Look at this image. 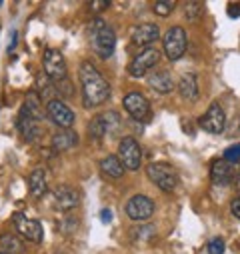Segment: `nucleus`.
Here are the masks:
<instances>
[{
  "label": "nucleus",
  "instance_id": "obj_11",
  "mask_svg": "<svg viewBox=\"0 0 240 254\" xmlns=\"http://www.w3.org/2000/svg\"><path fill=\"white\" fill-rule=\"evenodd\" d=\"M126 214L134 222H144L154 214V200L144 194H136L126 202Z\"/></svg>",
  "mask_w": 240,
  "mask_h": 254
},
{
  "label": "nucleus",
  "instance_id": "obj_21",
  "mask_svg": "<svg viewBox=\"0 0 240 254\" xmlns=\"http://www.w3.org/2000/svg\"><path fill=\"white\" fill-rule=\"evenodd\" d=\"M100 170H102L104 176L114 178V180L124 176V166H122V162L118 160L116 154H108L106 158H102V162H100Z\"/></svg>",
  "mask_w": 240,
  "mask_h": 254
},
{
  "label": "nucleus",
  "instance_id": "obj_33",
  "mask_svg": "<svg viewBox=\"0 0 240 254\" xmlns=\"http://www.w3.org/2000/svg\"><path fill=\"white\" fill-rule=\"evenodd\" d=\"M228 16L230 18H238L240 16V6L238 4H230L228 6Z\"/></svg>",
  "mask_w": 240,
  "mask_h": 254
},
{
  "label": "nucleus",
  "instance_id": "obj_36",
  "mask_svg": "<svg viewBox=\"0 0 240 254\" xmlns=\"http://www.w3.org/2000/svg\"><path fill=\"white\" fill-rule=\"evenodd\" d=\"M236 136V134H240V116L236 118V124H234V128H230V136Z\"/></svg>",
  "mask_w": 240,
  "mask_h": 254
},
{
  "label": "nucleus",
  "instance_id": "obj_15",
  "mask_svg": "<svg viewBox=\"0 0 240 254\" xmlns=\"http://www.w3.org/2000/svg\"><path fill=\"white\" fill-rule=\"evenodd\" d=\"M18 130H20V134H22V138H24L26 142H34V140H38V138L42 136L40 120H36V118H32V116H26V114H22V112H20V116H18Z\"/></svg>",
  "mask_w": 240,
  "mask_h": 254
},
{
  "label": "nucleus",
  "instance_id": "obj_1",
  "mask_svg": "<svg viewBox=\"0 0 240 254\" xmlns=\"http://www.w3.org/2000/svg\"><path fill=\"white\" fill-rule=\"evenodd\" d=\"M78 78L82 84V104L84 108H96L110 98V84L98 72L92 62L84 60L78 66Z\"/></svg>",
  "mask_w": 240,
  "mask_h": 254
},
{
  "label": "nucleus",
  "instance_id": "obj_34",
  "mask_svg": "<svg viewBox=\"0 0 240 254\" xmlns=\"http://www.w3.org/2000/svg\"><path fill=\"white\" fill-rule=\"evenodd\" d=\"M16 42H18V32L12 30V32H10V44H8V50H10V52L16 48Z\"/></svg>",
  "mask_w": 240,
  "mask_h": 254
},
{
  "label": "nucleus",
  "instance_id": "obj_20",
  "mask_svg": "<svg viewBox=\"0 0 240 254\" xmlns=\"http://www.w3.org/2000/svg\"><path fill=\"white\" fill-rule=\"evenodd\" d=\"M30 194L34 198H40L46 194L48 190V178H46V170L44 168H34L30 172Z\"/></svg>",
  "mask_w": 240,
  "mask_h": 254
},
{
  "label": "nucleus",
  "instance_id": "obj_28",
  "mask_svg": "<svg viewBox=\"0 0 240 254\" xmlns=\"http://www.w3.org/2000/svg\"><path fill=\"white\" fill-rule=\"evenodd\" d=\"M224 160L230 162V164H236L240 162V144H232L224 150Z\"/></svg>",
  "mask_w": 240,
  "mask_h": 254
},
{
  "label": "nucleus",
  "instance_id": "obj_17",
  "mask_svg": "<svg viewBox=\"0 0 240 254\" xmlns=\"http://www.w3.org/2000/svg\"><path fill=\"white\" fill-rule=\"evenodd\" d=\"M78 146V134L68 128V130H58L54 136H52V148L58 150V152H66L70 148Z\"/></svg>",
  "mask_w": 240,
  "mask_h": 254
},
{
  "label": "nucleus",
  "instance_id": "obj_10",
  "mask_svg": "<svg viewBox=\"0 0 240 254\" xmlns=\"http://www.w3.org/2000/svg\"><path fill=\"white\" fill-rule=\"evenodd\" d=\"M200 128L208 134H222L224 128H226V114L224 110L220 108V104H210V108L206 110V114L198 120Z\"/></svg>",
  "mask_w": 240,
  "mask_h": 254
},
{
  "label": "nucleus",
  "instance_id": "obj_22",
  "mask_svg": "<svg viewBox=\"0 0 240 254\" xmlns=\"http://www.w3.org/2000/svg\"><path fill=\"white\" fill-rule=\"evenodd\" d=\"M20 112L26 114V116H32V118H36V120L42 118V108H40V96H38V92H28V94H26Z\"/></svg>",
  "mask_w": 240,
  "mask_h": 254
},
{
  "label": "nucleus",
  "instance_id": "obj_31",
  "mask_svg": "<svg viewBox=\"0 0 240 254\" xmlns=\"http://www.w3.org/2000/svg\"><path fill=\"white\" fill-rule=\"evenodd\" d=\"M88 6H90L94 12H104V10L110 6V2H108V0H92Z\"/></svg>",
  "mask_w": 240,
  "mask_h": 254
},
{
  "label": "nucleus",
  "instance_id": "obj_4",
  "mask_svg": "<svg viewBox=\"0 0 240 254\" xmlns=\"http://www.w3.org/2000/svg\"><path fill=\"white\" fill-rule=\"evenodd\" d=\"M164 54L170 62H176L184 56L186 46H188V34L182 26H172L164 34Z\"/></svg>",
  "mask_w": 240,
  "mask_h": 254
},
{
  "label": "nucleus",
  "instance_id": "obj_18",
  "mask_svg": "<svg viewBox=\"0 0 240 254\" xmlns=\"http://www.w3.org/2000/svg\"><path fill=\"white\" fill-rule=\"evenodd\" d=\"M148 86H150L152 90H156L158 94H170L174 82H172L170 72H166V70H158V72H152V74L148 76Z\"/></svg>",
  "mask_w": 240,
  "mask_h": 254
},
{
  "label": "nucleus",
  "instance_id": "obj_6",
  "mask_svg": "<svg viewBox=\"0 0 240 254\" xmlns=\"http://www.w3.org/2000/svg\"><path fill=\"white\" fill-rule=\"evenodd\" d=\"M46 116L50 118L52 124L58 126L60 130H68V128H72V124H74V120H76L72 108H70L64 100H60V98H52V100H48V104H46Z\"/></svg>",
  "mask_w": 240,
  "mask_h": 254
},
{
  "label": "nucleus",
  "instance_id": "obj_14",
  "mask_svg": "<svg viewBox=\"0 0 240 254\" xmlns=\"http://www.w3.org/2000/svg\"><path fill=\"white\" fill-rule=\"evenodd\" d=\"M160 38V28L156 24H150V22H144V24H138L134 26L132 30V42L136 46H144V48H150L152 42H156Z\"/></svg>",
  "mask_w": 240,
  "mask_h": 254
},
{
  "label": "nucleus",
  "instance_id": "obj_24",
  "mask_svg": "<svg viewBox=\"0 0 240 254\" xmlns=\"http://www.w3.org/2000/svg\"><path fill=\"white\" fill-rule=\"evenodd\" d=\"M88 132H90V136H92L94 140L104 138V134H106V122H104V116H102V114H96V116L90 120Z\"/></svg>",
  "mask_w": 240,
  "mask_h": 254
},
{
  "label": "nucleus",
  "instance_id": "obj_7",
  "mask_svg": "<svg viewBox=\"0 0 240 254\" xmlns=\"http://www.w3.org/2000/svg\"><path fill=\"white\" fill-rule=\"evenodd\" d=\"M118 160L122 162L124 170H138L142 164V150L134 136H124L118 144Z\"/></svg>",
  "mask_w": 240,
  "mask_h": 254
},
{
  "label": "nucleus",
  "instance_id": "obj_5",
  "mask_svg": "<svg viewBox=\"0 0 240 254\" xmlns=\"http://www.w3.org/2000/svg\"><path fill=\"white\" fill-rule=\"evenodd\" d=\"M146 176L150 178L152 184H156L160 190H164V192H172V190L178 186V174L166 162H152V164H148Z\"/></svg>",
  "mask_w": 240,
  "mask_h": 254
},
{
  "label": "nucleus",
  "instance_id": "obj_29",
  "mask_svg": "<svg viewBox=\"0 0 240 254\" xmlns=\"http://www.w3.org/2000/svg\"><path fill=\"white\" fill-rule=\"evenodd\" d=\"M206 252H208V254H224V240H222V238L210 240L208 246H206Z\"/></svg>",
  "mask_w": 240,
  "mask_h": 254
},
{
  "label": "nucleus",
  "instance_id": "obj_23",
  "mask_svg": "<svg viewBox=\"0 0 240 254\" xmlns=\"http://www.w3.org/2000/svg\"><path fill=\"white\" fill-rule=\"evenodd\" d=\"M0 246H2V252H8V254L22 252V240L14 234H2L0 236Z\"/></svg>",
  "mask_w": 240,
  "mask_h": 254
},
{
  "label": "nucleus",
  "instance_id": "obj_19",
  "mask_svg": "<svg viewBox=\"0 0 240 254\" xmlns=\"http://www.w3.org/2000/svg\"><path fill=\"white\" fill-rule=\"evenodd\" d=\"M178 92L184 100L196 102L198 100V80L196 74H184L178 82Z\"/></svg>",
  "mask_w": 240,
  "mask_h": 254
},
{
  "label": "nucleus",
  "instance_id": "obj_3",
  "mask_svg": "<svg viewBox=\"0 0 240 254\" xmlns=\"http://www.w3.org/2000/svg\"><path fill=\"white\" fill-rule=\"evenodd\" d=\"M42 68H44V74L46 78L56 84V82H62L68 78V68H66V60L62 56V52L56 50V48H48L44 52V58H42Z\"/></svg>",
  "mask_w": 240,
  "mask_h": 254
},
{
  "label": "nucleus",
  "instance_id": "obj_26",
  "mask_svg": "<svg viewBox=\"0 0 240 254\" xmlns=\"http://www.w3.org/2000/svg\"><path fill=\"white\" fill-rule=\"evenodd\" d=\"M154 14L158 16H168L172 14V10L176 8V0H158V2H154Z\"/></svg>",
  "mask_w": 240,
  "mask_h": 254
},
{
  "label": "nucleus",
  "instance_id": "obj_38",
  "mask_svg": "<svg viewBox=\"0 0 240 254\" xmlns=\"http://www.w3.org/2000/svg\"><path fill=\"white\" fill-rule=\"evenodd\" d=\"M0 254H8V252H2V250H0Z\"/></svg>",
  "mask_w": 240,
  "mask_h": 254
},
{
  "label": "nucleus",
  "instance_id": "obj_8",
  "mask_svg": "<svg viewBox=\"0 0 240 254\" xmlns=\"http://www.w3.org/2000/svg\"><path fill=\"white\" fill-rule=\"evenodd\" d=\"M12 222H14L16 232H18L24 240L34 242V244H40V242H42V238H44V228H42V224H40L38 220H32V218L24 216L22 212H16V214L12 216Z\"/></svg>",
  "mask_w": 240,
  "mask_h": 254
},
{
  "label": "nucleus",
  "instance_id": "obj_30",
  "mask_svg": "<svg viewBox=\"0 0 240 254\" xmlns=\"http://www.w3.org/2000/svg\"><path fill=\"white\" fill-rule=\"evenodd\" d=\"M56 90L62 92V96H72L74 94V86L70 84V80H62V82H56Z\"/></svg>",
  "mask_w": 240,
  "mask_h": 254
},
{
  "label": "nucleus",
  "instance_id": "obj_13",
  "mask_svg": "<svg viewBox=\"0 0 240 254\" xmlns=\"http://www.w3.org/2000/svg\"><path fill=\"white\" fill-rule=\"evenodd\" d=\"M124 108L126 112L134 118V120H142L148 116L150 112V102L146 100V96H142L140 92H128L124 96Z\"/></svg>",
  "mask_w": 240,
  "mask_h": 254
},
{
  "label": "nucleus",
  "instance_id": "obj_2",
  "mask_svg": "<svg viewBox=\"0 0 240 254\" xmlns=\"http://www.w3.org/2000/svg\"><path fill=\"white\" fill-rule=\"evenodd\" d=\"M88 36H90V46L100 58H110L116 48V34L114 30L102 20L94 18L88 24Z\"/></svg>",
  "mask_w": 240,
  "mask_h": 254
},
{
  "label": "nucleus",
  "instance_id": "obj_32",
  "mask_svg": "<svg viewBox=\"0 0 240 254\" xmlns=\"http://www.w3.org/2000/svg\"><path fill=\"white\" fill-rule=\"evenodd\" d=\"M230 210H232V214H234V216L240 220V196L232 200V204H230Z\"/></svg>",
  "mask_w": 240,
  "mask_h": 254
},
{
  "label": "nucleus",
  "instance_id": "obj_16",
  "mask_svg": "<svg viewBox=\"0 0 240 254\" xmlns=\"http://www.w3.org/2000/svg\"><path fill=\"white\" fill-rule=\"evenodd\" d=\"M210 178L214 184H228L236 178V170H234V164L226 162L224 158L216 160L210 168Z\"/></svg>",
  "mask_w": 240,
  "mask_h": 254
},
{
  "label": "nucleus",
  "instance_id": "obj_25",
  "mask_svg": "<svg viewBox=\"0 0 240 254\" xmlns=\"http://www.w3.org/2000/svg\"><path fill=\"white\" fill-rule=\"evenodd\" d=\"M104 122H106V134H116L120 128H122V118L116 112H104Z\"/></svg>",
  "mask_w": 240,
  "mask_h": 254
},
{
  "label": "nucleus",
  "instance_id": "obj_35",
  "mask_svg": "<svg viewBox=\"0 0 240 254\" xmlns=\"http://www.w3.org/2000/svg\"><path fill=\"white\" fill-rule=\"evenodd\" d=\"M100 218H102L104 224H108V222L112 220V212H110L108 208H102V210H100Z\"/></svg>",
  "mask_w": 240,
  "mask_h": 254
},
{
  "label": "nucleus",
  "instance_id": "obj_9",
  "mask_svg": "<svg viewBox=\"0 0 240 254\" xmlns=\"http://www.w3.org/2000/svg\"><path fill=\"white\" fill-rule=\"evenodd\" d=\"M160 60V52L156 48H144L140 54H136L130 64H128V72L134 78H142L148 74V70H152V66H156V62Z\"/></svg>",
  "mask_w": 240,
  "mask_h": 254
},
{
  "label": "nucleus",
  "instance_id": "obj_12",
  "mask_svg": "<svg viewBox=\"0 0 240 254\" xmlns=\"http://www.w3.org/2000/svg\"><path fill=\"white\" fill-rule=\"evenodd\" d=\"M52 202H54V208L60 210V212H68L72 208H76L80 204V192L72 186H58L54 188L52 192Z\"/></svg>",
  "mask_w": 240,
  "mask_h": 254
},
{
  "label": "nucleus",
  "instance_id": "obj_37",
  "mask_svg": "<svg viewBox=\"0 0 240 254\" xmlns=\"http://www.w3.org/2000/svg\"><path fill=\"white\" fill-rule=\"evenodd\" d=\"M234 180H236V182H238V186H240V170L236 172V178H234Z\"/></svg>",
  "mask_w": 240,
  "mask_h": 254
},
{
  "label": "nucleus",
  "instance_id": "obj_27",
  "mask_svg": "<svg viewBox=\"0 0 240 254\" xmlns=\"http://www.w3.org/2000/svg\"><path fill=\"white\" fill-rule=\"evenodd\" d=\"M184 14L188 20H198L202 16V4L200 2H194V0H190V2L184 4Z\"/></svg>",
  "mask_w": 240,
  "mask_h": 254
}]
</instances>
